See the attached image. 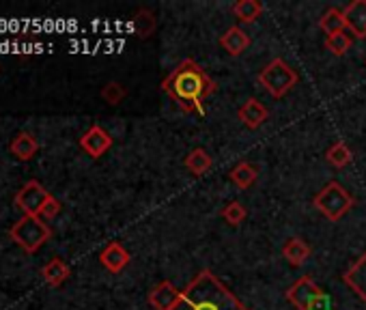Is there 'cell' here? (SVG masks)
I'll list each match as a JSON object with an SVG mask.
<instances>
[{"instance_id":"cell-7","label":"cell","mask_w":366,"mask_h":310,"mask_svg":"<svg viewBox=\"0 0 366 310\" xmlns=\"http://www.w3.org/2000/svg\"><path fill=\"white\" fill-rule=\"evenodd\" d=\"M50 192L39 181H28L15 196V205L22 209L24 216H39L43 203L50 199Z\"/></svg>"},{"instance_id":"cell-12","label":"cell","mask_w":366,"mask_h":310,"mask_svg":"<svg viewBox=\"0 0 366 310\" xmlns=\"http://www.w3.org/2000/svg\"><path fill=\"white\" fill-rule=\"evenodd\" d=\"M343 283L366 304V252L343 274Z\"/></svg>"},{"instance_id":"cell-25","label":"cell","mask_w":366,"mask_h":310,"mask_svg":"<svg viewBox=\"0 0 366 310\" xmlns=\"http://www.w3.org/2000/svg\"><path fill=\"white\" fill-rule=\"evenodd\" d=\"M222 218L227 220V224H231V227H239V224L246 220V207L239 201H231L222 209Z\"/></svg>"},{"instance_id":"cell-19","label":"cell","mask_w":366,"mask_h":310,"mask_svg":"<svg viewBox=\"0 0 366 310\" xmlns=\"http://www.w3.org/2000/svg\"><path fill=\"white\" fill-rule=\"evenodd\" d=\"M185 168H188L192 175L201 177V175H205L209 168H211V155L203 147H196V149H192L185 155Z\"/></svg>"},{"instance_id":"cell-22","label":"cell","mask_w":366,"mask_h":310,"mask_svg":"<svg viewBox=\"0 0 366 310\" xmlns=\"http://www.w3.org/2000/svg\"><path fill=\"white\" fill-rule=\"evenodd\" d=\"M325 160L336 166V168H345L349 162H351V149L343 143V140H339V143H334L328 151H325Z\"/></svg>"},{"instance_id":"cell-24","label":"cell","mask_w":366,"mask_h":310,"mask_svg":"<svg viewBox=\"0 0 366 310\" xmlns=\"http://www.w3.org/2000/svg\"><path fill=\"white\" fill-rule=\"evenodd\" d=\"M134 28H136L138 37H149L155 28V17L147 9H140L134 17Z\"/></svg>"},{"instance_id":"cell-23","label":"cell","mask_w":366,"mask_h":310,"mask_svg":"<svg viewBox=\"0 0 366 310\" xmlns=\"http://www.w3.org/2000/svg\"><path fill=\"white\" fill-rule=\"evenodd\" d=\"M351 37L343 31V33H334V35H328L325 37V48L334 54V56H343L349 52L351 48Z\"/></svg>"},{"instance_id":"cell-20","label":"cell","mask_w":366,"mask_h":310,"mask_svg":"<svg viewBox=\"0 0 366 310\" xmlns=\"http://www.w3.org/2000/svg\"><path fill=\"white\" fill-rule=\"evenodd\" d=\"M263 13V5L259 0H237L233 5V15L244 22V24H250V22H257Z\"/></svg>"},{"instance_id":"cell-14","label":"cell","mask_w":366,"mask_h":310,"mask_svg":"<svg viewBox=\"0 0 366 310\" xmlns=\"http://www.w3.org/2000/svg\"><path fill=\"white\" fill-rule=\"evenodd\" d=\"M9 151L15 160L20 162H28V160H33L39 151V143H37V138L33 134H28V132H17L11 140V145H9Z\"/></svg>"},{"instance_id":"cell-6","label":"cell","mask_w":366,"mask_h":310,"mask_svg":"<svg viewBox=\"0 0 366 310\" xmlns=\"http://www.w3.org/2000/svg\"><path fill=\"white\" fill-rule=\"evenodd\" d=\"M321 293L323 291L315 285V280L311 276H302L297 283H293L287 289V300L295 310H311Z\"/></svg>"},{"instance_id":"cell-18","label":"cell","mask_w":366,"mask_h":310,"mask_svg":"<svg viewBox=\"0 0 366 310\" xmlns=\"http://www.w3.org/2000/svg\"><path fill=\"white\" fill-rule=\"evenodd\" d=\"M41 276H43V280L50 287H61L65 280L69 278V265L63 259H52L41 269Z\"/></svg>"},{"instance_id":"cell-3","label":"cell","mask_w":366,"mask_h":310,"mask_svg":"<svg viewBox=\"0 0 366 310\" xmlns=\"http://www.w3.org/2000/svg\"><path fill=\"white\" fill-rule=\"evenodd\" d=\"M297 82H300L297 71L285 59H280V56L269 61L259 73V84L274 99H283L289 91L295 89Z\"/></svg>"},{"instance_id":"cell-10","label":"cell","mask_w":366,"mask_h":310,"mask_svg":"<svg viewBox=\"0 0 366 310\" xmlns=\"http://www.w3.org/2000/svg\"><path fill=\"white\" fill-rule=\"evenodd\" d=\"M237 119H239L248 129H259V127L269 119V110H267L257 97H250V99H246V104L237 110Z\"/></svg>"},{"instance_id":"cell-4","label":"cell","mask_w":366,"mask_h":310,"mask_svg":"<svg viewBox=\"0 0 366 310\" xmlns=\"http://www.w3.org/2000/svg\"><path fill=\"white\" fill-rule=\"evenodd\" d=\"M313 205L330 220V222H339L343 220L351 207H353V196L339 183V181H330L323 185L317 196L313 199Z\"/></svg>"},{"instance_id":"cell-26","label":"cell","mask_w":366,"mask_h":310,"mask_svg":"<svg viewBox=\"0 0 366 310\" xmlns=\"http://www.w3.org/2000/svg\"><path fill=\"white\" fill-rule=\"evenodd\" d=\"M125 89L121 87L119 82H108L106 87L101 89V97H104V101L106 104H110V106H119L123 99H125Z\"/></svg>"},{"instance_id":"cell-15","label":"cell","mask_w":366,"mask_h":310,"mask_svg":"<svg viewBox=\"0 0 366 310\" xmlns=\"http://www.w3.org/2000/svg\"><path fill=\"white\" fill-rule=\"evenodd\" d=\"M220 45H222V50L227 54L239 56V54H244L250 48V35L239 26H231L229 31L220 37Z\"/></svg>"},{"instance_id":"cell-8","label":"cell","mask_w":366,"mask_h":310,"mask_svg":"<svg viewBox=\"0 0 366 310\" xmlns=\"http://www.w3.org/2000/svg\"><path fill=\"white\" fill-rule=\"evenodd\" d=\"M82 151H87L91 157H101L110 147H112V136L101 127V125H91L80 138Z\"/></svg>"},{"instance_id":"cell-21","label":"cell","mask_w":366,"mask_h":310,"mask_svg":"<svg viewBox=\"0 0 366 310\" xmlns=\"http://www.w3.org/2000/svg\"><path fill=\"white\" fill-rule=\"evenodd\" d=\"M319 28L325 33V35H334V33H343L345 31V15H343V9H328L321 20H319Z\"/></svg>"},{"instance_id":"cell-13","label":"cell","mask_w":366,"mask_h":310,"mask_svg":"<svg viewBox=\"0 0 366 310\" xmlns=\"http://www.w3.org/2000/svg\"><path fill=\"white\" fill-rule=\"evenodd\" d=\"M179 297H181V291L175 289L171 280H162V283L149 293V304L155 310H171V308H175Z\"/></svg>"},{"instance_id":"cell-5","label":"cell","mask_w":366,"mask_h":310,"mask_svg":"<svg viewBox=\"0 0 366 310\" xmlns=\"http://www.w3.org/2000/svg\"><path fill=\"white\" fill-rule=\"evenodd\" d=\"M9 235L22 250L37 252L52 237V231L39 216H22L11 227Z\"/></svg>"},{"instance_id":"cell-1","label":"cell","mask_w":366,"mask_h":310,"mask_svg":"<svg viewBox=\"0 0 366 310\" xmlns=\"http://www.w3.org/2000/svg\"><path fill=\"white\" fill-rule=\"evenodd\" d=\"M162 91L171 97L179 110L188 115H205V97L216 93V82L205 73V69L192 61L183 59L171 73L162 80Z\"/></svg>"},{"instance_id":"cell-2","label":"cell","mask_w":366,"mask_h":310,"mask_svg":"<svg viewBox=\"0 0 366 310\" xmlns=\"http://www.w3.org/2000/svg\"><path fill=\"white\" fill-rule=\"evenodd\" d=\"M171 310H250L222 280L203 269L181 291L179 302Z\"/></svg>"},{"instance_id":"cell-17","label":"cell","mask_w":366,"mask_h":310,"mask_svg":"<svg viewBox=\"0 0 366 310\" xmlns=\"http://www.w3.org/2000/svg\"><path fill=\"white\" fill-rule=\"evenodd\" d=\"M231 181L241 188V190H248L252 183H255L259 179V168L255 164H250V162H239L237 166L231 168V173H229Z\"/></svg>"},{"instance_id":"cell-16","label":"cell","mask_w":366,"mask_h":310,"mask_svg":"<svg viewBox=\"0 0 366 310\" xmlns=\"http://www.w3.org/2000/svg\"><path fill=\"white\" fill-rule=\"evenodd\" d=\"M311 246H308L302 237H291V239H287L285 241V246H283V257L289 261V265H293V267H302L306 261H308V257H311Z\"/></svg>"},{"instance_id":"cell-11","label":"cell","mask_w":366,"mask_h":310,"mask_svg":"<svg viewBox=\"0 0 366 310\" xmlns=\"http://www.w3.org/2000/svg\"><path fill=\"white\" fill-rule=\"evenodd\" d=\"M345 15V26L356 35L358 39L366 37V0H353L343 9Z\"/></svg>"},{"instance_id":"cell-27","label":"cell","mask_w":366,"mask_h":310,"mask_svg":"<svg viewBox=\"0 0 366 310\" xmlns=\"http://www.w3.org/2000/svg\"><path fill=\"white\" fill-rule=\"evenodd\" d=\"M61 201L56 199V196H50V199L43 203V207H41V213H39V218L41 220H50V218H54V216H59V211H61Z\"/></svg>"},{"instance_id":"cell-9","label":"cell","mask_w":366,"mask_h":310,"mask_svg":"<svg viewBox=\"0 0 366 310\" xmlns=\"http://www.w3.org/2000/svg\"><path fill=\"white\" fill-rule=\"evenodd\" d=\"M99 261H101V265H104L108 272L119 274V272H123V269L129 265L132 255H129V252L123 248V244H119V241H110V244L101 250Z\"/></svg>"}]
</instances>
